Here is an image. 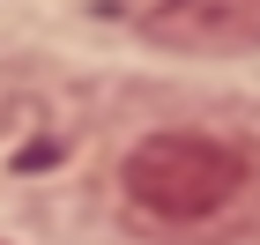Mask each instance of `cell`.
I'll list each match as a JSON object with an SVG mask.
<instances>
[{"label":"cell","mask_w":260,"mask_h":245,"mask_svg":"<svg viewBox=\"0 0 260 245\" xmlns=\"http://www.w3.org/2000/svg\"><path fill=\"white\" fill-rule=\"evenodd\" d=\"M141 38L164 52L238 60V52H260V0H156L141 15Z\"/></svg>","instance_id":"7a4b0ae2"},{"label":"cell","mask_w":260,"mask_h":245,"mask_svg":"<svg viewBox=\"0 0 260 245\" xmlns=\"http://www.w3.org/2000/svg\"><path fill=\"white\" fill-rule=\"evenodd\" d=\"M119 186L134 208H149L164 223H201V216L238 201L245 156L231 142H216V134H149V142L126 149Z\"/></svg>","instance_id":"6da1fadb"},{"label":"cell","mask_w":260,"mask_h":245,"mask_svg":"<svg viewBox=\"0 0 260 245\" xmlns=\"http://www.w3.org/2000/svg\"><path fill=\"white\" fill-rule=\"evenodd\" d=\"M0 245H8V238H0Z\"/></svg>","instance_id":"3957f363"}]
</instances>
